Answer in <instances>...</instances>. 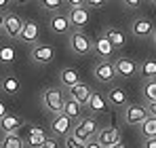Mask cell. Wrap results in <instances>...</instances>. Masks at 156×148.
Listing matches in <instances>:
<instances>
[{"label":"cell","instance_id":"obj_1","mask_svg":"<svg viewBox=\"0 0 156 148\" xmlns=\"http://www.w3.org/2000/svg\"><path fill=\"white\" fill-rule=\"evenodd\" d=\"M70 49L76 55H91L93 53V40L84 32L76 30V32L70 34Z\"/></svg>","mask_w":156,"mask_h":148},{"label":"cell","instance_id":"obj_2","mask_svg":"<svg viewBox=\"0 0 156 148\" xmlns=\"http://www.w3.org/2000/svg\"><path fill=\"white\" fill-rule=\"evenodd\" d=\"M30 57H32L34 64L47 66V64H51L53 59H55V49H53V45H49V43H34Z\"/></svg>","mask_w":156,"mask_h":148},{"label":"cell","instance_id":"obj_3","mask_svg":"<svg viewBox=\"0 0 156 148\" xmlns=\"http://www.w3.org/2000/svg\"><path fill=\"white\" fill-rule=\"evenodd\" d=\"M63 93L59 91V89H55V87H49V89H44V93H42V102H44V108L53 112V114H59V112H63Z\"/></svg>","mask_w":156,"mask_h":148},{"label":"cell","instance_id":"obj_4","mask_svg":"<svg viewBox=\"0 0 156 148\" xmlns=\"http://www.w3.org/2000/svg\"><path fill=\"white\" fill-rule=\"evenodd\" d=\"M97 142H99V146L104 148H122V142H120V131L116 129V127H105L101 131H97Z\"/></svg>","mask_w":156,"mask_h":148},{"label":"cell","instance_id":"obj_5","mask_svg":"<svg viewBox=\"0 0 156 148\" xmlns=\"http://www.w3.org/2000/svg\"><path fill=\"white\" fill-rule=\"evenodd\" d=\"M152 32H154V24L148 19V17H137V19H133V24H131V34L135 36V38H150L152 36Z\"/></svg>","mask_w":156,"mask_h":148},{"label":"cell","instance_id":"obj_6","mask_svg":"<svg viewBox=\"0 0 156 148\" xmlns=\"http://www.w3.org/2000/svg\"><path fill=\"white\" fill-rule=\"evenodd\" d=\"M51 131H53V135H57V138H66L72 131V119L66 112L55 114V119H53V123H51Z\"/></svg>","mask_w":156,"mask_h":148},{"label":"cell","instance_id":"obj_7","mask_svg":"<svg viewBox=\"0 0 156 148\" xmlns=\"http://www.w3.org/2000/svg\"><path fill=\"white\" fill-rule=\"evenodd\" d=\"M21 25H23V19H21L19 15L6 13V15H4V24H2V32H4L9 38H19Z\"/></svg>","mask_w":156,"mask_h":148},{"label":"cell","instance_id":"obj_8","mask_svg":"<svg viewBox=\"0 0 156 148\" xmlns=\"http://www.w3.org/2000/svg\"><path fill=\"white\" fill-rule=\"evenodd\" d=\"M114 51L116 47L112 45V40L108 38V36H99V38H95V43H93V53L99 57V59H110V57H114Z\"/></svg>","mask_w":156,"mask_h":148},{"label":"cell","instance_id":"obj_9","mask_svg":"<svg viewBox=\"0 0 156 148\" xmlns=\"http://www.w3.org/2000/svg\"><path fill=\"white\" fill-rule=\"evenodd\" d=\"M95 78L99 83H112L116 78V68H114V61L110 59H101L97 66H95Z\"/></svg>","mask_w":156,"mask_h":148},{"label":"cell","instance_id":"obj_10","mask_svg":"<svg viewBox=\"0 0 156 148\" xmlns=\"http://www.w3.org/2000/svg\"><path fill=\"white\" fill-rule=\"evenodd\" d=\"M68 17H70V24L72 28H76V30H82L84 25L89 24V19H91V15H89V9L87 6H72L70 9V13H68Z\"/></svg>","mask_w":156,"mask_h":148},{"label":"cell","instance_id":"obj_11","mask_svg":"<svg viewBox=\"0 0 156 148\" xmlns=\"http://www.w3.org/2000/svg\"><path fill=\"white\" fill-rule=\"evenodd\" d=\"M40 36V30H38V24L32 21V19H23V25H21V32H19V40L21 43H30L34 45Z\"/></svg>","mask_w":156,"mask_h":148},{"label":"cell","instance_id":"obj_12","mask_svg":"<svg viewBox=\"0 0 156 148\" xmlns=\"http://www.w3.org/2000/svg\"><path fill=\"white\" fill-rule=\"evenodd\" d=\"M114 68H116V76H120V78H131L137 74V64L127 57H118L114 61Z\"/></svg>","mask_w":156,"mask_h":148},{"label":"cell","instance_id":"obj_13","mask_svg":"<svg viewBox=\"0 0 156 148\" xmlns=\"http://www.w3.org/2000/svg\"><path fill=\"white\" fill-rule=\"evenodd\" d=\"M27 127V133H26V144L27 146H34V148H40L44 146V140H47V135H44V131L40 129V127H36V125H26Z\"/></svg>","mask_w":156,"mask_h":148},{"label":"cell","instance_id":"obj_14","mask_svg":"<svg viewBox=\"0 0 156 148\" xmlns=\"http://www.w3.org/2000/svg\"><path fill=\"white\" fill-rule=\"evenodd\" d=\"M49 28H51L53 34H68L70 32V17L68 15H61V13H57V15H53L51 19H49Z\"/></svg>","mask_w":156,"mask_h":148},{"label":"cell","instance_id":"obj_15","mask_svg":"<svg viewBox=\"0 0 156 148\" xmlns=\"http://www.w3.org/2000/svg\"><path fill=\"white\" fill-rule=\"evenodd\" d=\"M21 127H26V121L21 119V117H17V114H4L2 119H0V129L4 131V133H9V131H19Z\"/></svg>","mask_w":156,"mask_h":148},{"label":"cell","instance_id":"obj_16","mask_svg":"<svg viewBox=\"0 0 156 148\" xmlns=\"http://www.w3.org/2000/svg\"><path fill=\"white\" fill-rule=\"evenodd\" d=\"M146 117H148V110L144 106H129L125 110V121L129 125H139L141 121H146Z\"/></svg>","mask_w":156,"mask_h":148},{"label":"cell","instance_id":"obj_17","mask_svg":"<svg viewBox=\"0 0 156 148\" xmlns=\"http://www.w3.org/2000/svg\"><path fill=\"white\" fill-rule=\"evenodd\" d=\"M68 93H70L74 99H78L82 106H87V102H89V98H91V93H93V91H91V87H89V85H84V83H76V85H72V87H70V91H68Z\"/></svg>","mask_w":156,"mask_h":148},{"label":"cell","instance_id":"obj_18","mask_svg":"<svg viewBox=\"0 0 156 148\" xmlns=\"http://www.w3.org/2000/svg\"><path fill=\"white\" fill-rule=\"evenodd\" d=\"M104 34L112 40V45H114L116 49L125 47V43H127V34H125V30H120V28H116V25H110Z\"/></svg>","mask_w":156,"mask_h":148},{"label":"cell","instance_id":"obj_19","mask_svg":"<svg viewBox=\"0 0 156 148\" xmlns=\"http://www.w3.org/2000/svg\"><path fill=\"white\" fill-rule=\"evenodd\" d=\"M2 91H4L6 95L15 98V95L21 91V83H19V78H17V76H13V74L4 76V78H2Z\"/></svg>","mask_w":156,"mask_h":148},{"label":"cell","instance_id":"obj_20","mask_svg":"<svg viewBox=\"0 0 156 148\" xmlns=\"http://www.w3.org/2000/svg\"><path fill=\"white\" fill-rule=\"evenodd\" d=\"M63 112L70 117V119H78L80 117V112H82V104L74 99L72 95H68V98L63 99Z\"/></svg>","mask_w":156,"mask_h":148},{"label":"cell","instance_id":"obj_21","mask_svg":"<svg viewBox=\"0 0 156 148\" xmlns=\"http://www.w3.org/2000/svg\"><path fill=\"white\" fill-rule=\"evenodd\" d=\"M108 102H110L112 106H118V108H122V106H127V104H129L125 89H120V87H114V89H110V91H108Z\"/></svg>","mask_w":156,"mask_h":148},{"label":"cell","instance_id":"obj_22","mask_svg":"<svg viewBox=\"0 0 156 148\" xmlns=\"http://www.w3.org/2000/svg\"><path fill=\"white\" fill-rule=\"evenodd\" d=\"M87 106L93 110V112H105L108 110V98H104L101 93H91V98L87 102Z\"/></svg>","mask_w":156,"mask_h":148},{"label":"cell","instance_id":"obj_23","mask_svg":"<svg viewBox=\"0 0 156 148\" xmlns=\"http://www.w3.org/2000/svg\"><path fill=\"white\" fill-rule=\"evenodd\" d=\"M59 80H61V85L63 87H72V85H76V83H80V74L74 70V68H63L61 72H59Z\"/></svg>","mask_w":156,"mask_h":148},{"label":"cell","instance_id":"obj_24","mask_svg":"<svg viewBox=\"0 0 156 148\" xmlns=\"http://www.w3.org/2000/svg\"><path fill=\"white\" fill-rule=\"evenodd\" d=\"M23 144H26V140L21 135H17V131H9L2 138V146L4 148H21Z\"/></svg>","mask_w":156,"mask_h":148},{"label":"cell","instance_id":"obj_25","mask_svg":"<svg viewBox=\"0 0 156 148\" xmlns=\"http://www.w3.org/2000/svg\"><path fill=\"white\" fill-rule=\"evenodd\" d=\"M139 125H141V133H144V138H154V135H156V117L148 114L146 121H141Z\"/></svg>","mask_w":156,"mask_h":148},{"label":"cell","instance_id":"obj_26","mask_svg":"<svg viewBox=\"0 0 156 148\" xmlns=\"http://www.w3.org/2000/svg\"><path fill=\"white\" fill-rule=\"evenodd\" d=\"M139 72L141 76L148 80V78H156V59H146L141 66H139Z\"/></svg>","mask_w":156,"mask_h":148},{"label":"cell","instance_id":"obj_27","mask_svg":"<svg viewBox=\"0 0 156 148\" xmlns=\"http://www.w3.org/2000/svg\"><path fill=\"white\" fill-rule=\"evenodd\" d=\"M70 133H72V135L76 138L78 142L82 144V146H84V144L89 142V138H93V135H91V133H89V131H87V129H84V127H82L80 123H78L76 127H72V131H70Z\"/></svg>","mask_w":156,"mask_h":148},{"label":"cell","instance_id":"obj_28","mask_svg":"<svg viewBox=\"0 0 156 148\" xmlns=\"http://www.w3.org/2000/svg\"><path fill=\"white\" fill-rule=\"evenodd\" d=\"M144 95H146L148 102H150V99H156V78H148V80H146V85H144Z\"/></svg>","mask_w":156,"mask_h":148},{"label":"cell","instance_id":"obj_29","mask_svg":"<svg viewBox=\"0 0 156 148\" xmlns=\"http://www.w3.org/2000/svg\"><path fill=\"white\" fill-rule=\"evenodd\" d=\"M13 59H15V49L13 47H9V45L0 47V61L2 64H11Z\"/></svg>","mask_w":156,"mask_h":148},{"label":"cell","instance_id":"obj_30","mask_svg":"<svg viewBox=\"0 0 156 148\" xmlns=\"http://www.w3.org/2000/svg\"><path fill=\"white\" fill-rule=\"evenodd\" d=\"M40 4H42V9L55 13V11H59V9L66 4V0H40Z\"/></svg>","mask_w":156,"mask_h":148},{"label":"cell","instance_id":"obj_31","mask_svg":"<svg viewBox=\"0 0 156 148\" xmlns=\"http://www.w3.org/2000/svg\"><path fill=\"white\" fill-rule=\"evenodd\" d=\"M80 125H82L91 135H97V121H95V119L87 117V119H82V121H80Z\"/></svg>","mask_w":156,"mask_h":148},{"label":"cell","instance_id":"obj_32","mask_svg":"<svg viewBox=\"0 0 156 148\" xmlns=\"http://www.w3.org/2000/svg\"><path fill=\"white\" fill-rule=\"evenodd\" d=\"M66 146H68V148H80L82 144L78 142V140L74 138V135H72V133H68V135H66Z\"/></svg>","mask_w":156,"mask_h":148},{"label":"cell","instance_id":"obj_33","mask_svg":"<svg viewBox=\"0 0 156 148\" xmlns=\"http://www.w3.org/2000/svg\"><path fill=\"white\" fill-rule=\"evenodd\" d=\"M105 2H108V0H84V4L91 6V9H104Z\"/></svg>","mask_w":156,"mask_h":148},{"label":"cell","instance_id":"obj_34","mask_svg":"<svg viewBox=\"0 0 156 148\" xmlns=\"http://www.w3.org/2000/svg\"><path fill=\"white\" fill-rule=\"evenodd\" d=\"M57 146H59L57 135H51V138H47V140H44V148H57Z\"/></svg>","mask_w":156,"mask_h":148},{"label":"cell","instance_id":"obj_35","mask_svg":"<svg viewBox=\"0 0 156 148\" xmlns=\"http://www.w3.org/2000/svg\"><path fill=\"white\" fill-rule=\"evenodd\" d=\"M146 110H148V114H152V117H156V99H150V102H148Z\"/></svg>","mask_w":156,"mask_h":148},{"label":"cell","instance_id":"obj_36","mask_svg":"<svg viewBox=\"0 0 156 148\" xmlns=\"http://www.w3.org/2000/svg\"><path fill=\"white\" fill-rule=\"evenodd\" d=\"M141 2H144V0H125V4H127L129 9H137Z\"/></svg>","mask_w":156,"mask_h":148},{"label":"cell","instance_id":"obj_37","mask_svg":"<svg viewBox=\"0 0 156 148\" xmlns=\"http://www.w3.org/2000/svg\"><path fill=\"white\" fill-rule=\"evenodd\" d=\"M146 148H156V135L154 138H146Z\"/></svg>","mask_w":156,"mask_h":148},{"label":"cell","instance_id":"obj_38","mask_svg":"<svg viewBox=\"0 0 156 148\" xmlns=\"http://www.w3.org/2000/svg\"><path fill=\"white\" fill-rule=\"evenodd\" d=\"M66 4H70V9H72V6H80V4H84V0H66Z\"/></svg>","mask_w":156,"mask_h":148},{"label":"cell","instance_id":"obj_39","mask_svg":"<svg viewBox=\"0 0 156 148\" xmlns=\"http://www.w3.org/2000/svg\"><path fill=\"white\" fill-rule=\"evenodd\" d=\"M4 114H6V104H4V102L0 99V119H2Z\"/></svg>","mask_w":156,"mask_h":148},{"label":"cell","instance_id":"obj_40","mask_svg":"<svg viewBox=\"0 0 156 148\" xmlns=\"http://www.w3.org/2000/svg\"><path fill=\"white\" fill-rule=\"evenodd\" d=\"M11 2H13V0H0V11H4V9H6Z\"/></svg>","mask_w":156,"mask_h":148},{"label":"cell","instance_id":"obj_41","mask_svg":"<svg viewBox=\"0 0 156 148\" xmlns=\"http://www.w3.org/2000/svg\"><path fill=\"white\" fill-rule=\"evenodd\" d=\"M2 24H4V15H2V11H0V32H2Z\"/></svg>","mask_w":156,"mask_h":148},{"label":"cell","instance_id":"obj_42","mask_svg":"<svg viewBox=\"0 0 156 148\" xmlns=\"http://www.w3.org/2000/svg\"><path fill=\"white\" fill-rule=\"evenodd\" d=\"M152 43H154V47H156V28H154V32H152Z\"/></svg>","mask_w":156,"mask_h":148},{"label":"cell","instance_id":"obj_43","mask_svg":"<svg viewBox=\"0 0 156 148\" xmlns=\"http://www.w3.org/2000/svg\"><path fill=\"white\" fill-rule=\"evenodd\" d=\"M15 4H23V2H27V0H13Z\"/></svg>","mask_w":156,"mask_h":148},{"label":"cell","instance_id":"obj_44","mask_svg":"<svg viewBox=\"0 0 156 148\" xmlns=\"http://www.w3.org/2000/svg\"><path fill=\"white\" fill-rule=\"evenodd\" d=\"M150 2H152V4H156V0H150Z\"/></svg>","mask_w":156,"mask_h":148}]
</instances>
